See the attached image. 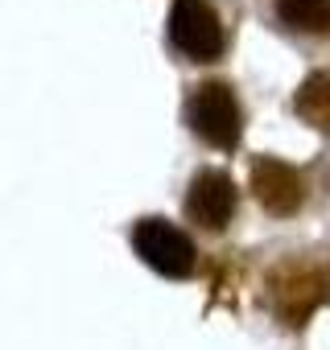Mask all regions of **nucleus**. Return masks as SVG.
Listing matches in <instances>:
<instances>
[{
	"label": "nucleus",
	"mask_w": 330,
	"mask_h": 350,
	"mask_svg": "<svg viewBox=\"0 0 330 350\" xmlns=\"http://www.w3.org/2000/svg\"><path fill=\"white\" fill-rule=\"evenodd\" d=\"M186 219L199 223L203 231H223L236 215V186L227 173L219 169H203L194 173V182L186 186Z\"/></svg>",
	"instance_id": "nucleus-6"
},
{
	"label": "nucleus",
	"mask_w": 330,
	"mask_h": 350,
	"mask_svg": "<svg viewBox=\"0 0 330 350\" xmlns=\"http://www.w3.org/2000/svg\"><path fill=\"white\" fill-rule=\"evenodd\" d=\"M326 288H330V272H326Z\"/></svg>",
	"instance_id": "nucleus-9"
},
{
	"label": "nucleus",
	"mask_w": 330,
	"mask_h": 350,
	"mask_svg": "<svg viewBox=\"0 0 330 350\" xmlns=\"http://www.w3.org/2000/svg\"><path fill=\"white\" fill-rule=\"evenodd\" d=\"M132 252L157 272V276H170V280H182L194 272L199 264V252H194V239L170 223V219H140L132 227Z\"/></svg>",
	"instance_id": "nucleus-1"
},
{
	"label": "nucleus",
	"mask_w": 330,
	"mask_h": 350,
	"mask_svg": "<svg viewBox=\"0 0 330 350\" xmlns=\"http://www.w3.org/2000/svg\"><path fill=\"white\" fill-rule=\"evenodd\" d=\"M186 124L211 148H236L240 132H244V116H240V103H236L231 87L215 83V79L199 83L190 91V99H186Z\"/></svg>",
	"instance_id": "nucleus-2"
},
{
	"label": "nucleus",
	"mask_w": 330,
	"mask_h": 350,
	"mask_svg": "<svg viewBox=\"0 0 330 350\" xmlns=\"http://www.w3.org/2000/svg\"><path fill=\"white\" fill-rule=\"evenodd\" d=\"M248 186H252V198L268 211V215H297L301 211V198H305V186L297 178V169L277 161V157H252L248 165Z\"/></svg>",
	"instance_id": "nucleus-4"
},
{
	"label": "nucleus",
	"mask_w": 330,
	"mask_h": 350,
	"mask_svg": "<svg viewBox=\"0 0 330 350\" xmlns=\"http://www.w3.org/2000/svg\"><path fill=\"white\" fill-rule=\"evenodd\" d=\"M268 297H272V309L281 321L301 325L322 297V276L309 264H281L268 276Z\"/></svg>",
	"instance_id": "nucleus-5"
},
{
	"label": "nucleus",
	"mask_w": 330,
	"mask_h": 350,
	"mask_svg": "<svg viewBox=\"0 0 330 350\" xmlns=\"http://www.w3.org/2000/svg\"><path fill=\"white\" fill-rule=\"evenodd\" d=\"M293 107H297V116H301L309 128H318V132L330 136V75H326V70H322V75H309V79L297 87Z\"/></svg>",
	"instance_id": "nucleus-7"
},
{
	"label": "nucleus",
	"mask_w": 330,
	"mask_h": 350,
	"mask_svg": "<svg viewBox=\"0 0 330 350\" xmlns=\"http://www.w3.org/2000/svg\"><path fill=\"white\" fill-rule=\"evenodd\" d=\"M277 17L297 33H330V0H272Z\"/></svg>",
	"instance_id": "nucleus-8"
},
{
	"label": "nucleus",
	"mask_w": 330,
	"mask_h": 350,
	"mask_svg": "<svg viewBox=\"0 0 330 350\" xmlns=\"http://www.w3.org/2000/svg\"><path fill=\"white\" fill-rule=\"evenodd\" d=\"M170 42L194 62H215L223 54V21L211 0H174Z\"/></svg>",
	"instance_id": "nucleus-3"
}]
</instances>
